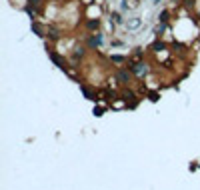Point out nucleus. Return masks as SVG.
I'll return each instance as SVG.
<instances>
[{"mask_svg":"<svg viewBox=\"0 0 200 190\" xmlns=\"http://www.w3.org/2000/svg\"><path fill=\"white\" fill-rule=\"evenodd\" d=\"M122 98L126 100V102H128V100H132V98H134V92H130V90H128V92H122Z\"/></svg>","mask_w":200,"mask_h":190,"instance_id":"423d86ee","label":"nucleus"},{"mask_svg":"<svg viewBox=\"0 0 200 190\" xmlns=\"http://www.w3.org/2000/svg\"><path fill=\"white\" fill-rule=\"evenodd\" d=\"M80 90L84 92V96H86V98H88V100H96V98H94V94H92V92H90L88 88H86V86H80Z\"/></svg>","mask_w":200,"mask_h":190,"instance_id":"39448f33","label":"nucleus"},{"mask_svg":"<svg viewBox=\"0 0 200 190\" xmlns=\"http://www.w3.org/2000/svg\"><path fill=\"white\" fill-rule=\"evenodd\" d=\"M116 80H118V82H122V84H126L128 80H130V74L124 72V70H118V72H116Z\"/></svg>","mask_w":200,"mask_h":190,"instance_id":"7ed1b4c3","label":"nucleus"},{"mask_svg":"<svg viewBox=\"0 0 200 190\" xmlns=\"http://www.w3.org/2000/svg\"><path fill=\"white\" fill-rule=\"evenodd\" d=\"M160 20H162V22H166V20H168V12H166V10L160 14Z\"/></svg>","mask_w":200,"mask_h":190,"instance_id":"ddd939ff","label":"nucleus"},{"mask_svg":"<svg viewBox=\"0 0 200 190\" xmlns=\"http://www.w3.org/2000/svg\"><path fill=\"white\" fill-rule=\"evenodd\" d=\"M88 44L92 46V48L100 46V44H102V36H100V34H98V36H92V38H90V40H88Z\"/></svg>","mask_w":200,"mask_h":190,"instance_id":"20e7f679","label":"nucleus"},{"mask_svg":"<svg viewBox=\"0 0 200 190\" xmlns=\"http://www.w3.org/2000/svg\"><path fill=\"white\" fill-rule=\"evenodd\" d=\"M82 54H84L82 48H76V52H74V60H78V56H82Z\"/></svg>","mask_w":200,"mask_h":190,"instance_id":"9b49d317","label":"nucleus"},{"mask_svg":"<svg viewBox=\"0 0 200 190\" xmlns=\"http://www.w3.org/2000/svg\"><path fill=\"white\" fill-rule=\"evenodd\" d=\"M130 70L134 74H138V76H144L146 74V64H142V62H136V64H132Z\"/></svg>","mask_w":200,"mask_h":190,"instance_id":"f257e3e1","label":"nucleus"},{"mask_svg":"<svg viewBox=\"0 0 200 190\" xmlns=\"http://www.w3.org/2000/svg\"><path fill=\"white\" fill-rule=\"evenodd\" d=\"M48 56H50V58H52V60H54V64H56V66H58V68H62V70H64V62H62V58H60V56H58V54H56V52H54V50H48Z\"/></svg>","mask_w":200,"mask_h":190,"instance_id":"f03ea898","label":"nucleus"},{"mask_svg":"<svg viewBox=\"0 0 200 190\" xmlns=\"http://www.w3.org/2000/svg\"><path fill=\"white\" fill-rule=\"evenodd\" d=\"M150 100H158V94H156V92H150Z\"/></svg>","mask_w":200,"mask_h":190,"instance_id":"dca6fc26","label":"nucleus"},{"mask_svg":"<svg viewBox=\"0 0 200 190\" xmlns=\"http://www.w3.org/2000/svg\"><path fill=\"white\" fill-rule=\"evenodd\" d=\"M98 24H100V22H98V18H96V20H88V28H90V30L98 28Z\"/></svg>","mask_w":200,"mask_h":190,"instance_id":"0eeeda50","label":"nucleus"},{"mask_svg":"<svg viewBox=\"0 0 200 190\" xmlns=\"http://www.w3.org/2000/svg\"><path fill=\"white\" fill-rule=\"evenodd\" d=\"M112 62H118V64H120V62H124V56H112Z\"/></svg>","mask_w":200,"mask_h":190,"instance_id":"f8f14e48","label":"nucleus"},{"mask_svg":"<svg viewBox=\"0 0 200 190\" xmlns=\"http://www.w3.org/2000/svg\"><path fill=\"white\" fill-rule=\"evenodd\" d=\"M152 50H164V44H162V42H154V44H152Z\"/></svg>","mask_w":200,"mask_h":190,"instance_id":"9d476101","label":"nucleus"},{"mask_svg":"<svg viewBox=\"0 0 200 190\" xmlns=\"http://www.w3.org/2000/svg\"><path fill=\"white\" fill-rule=\"evenodd\" d=\"M102 112H104L102 108H94V114H96V116H102Z\"/></svg>","mask_w":200,"mask_h":190,"instance_id":"2eb2a0df","label":"nucleus"},{"mask_svg":"<svg viewBox=\"0 0 200 190\" xmlns=\"http://www.w3.org/2000/svg\"><path fill=\"white\" fill-rule=\"evenodd\" d=\"M40 2H42V0H30V4H34V6H38Z\"/></svg>","mask_w":200,"mask_h":190,"instance_id":"f3484780","label":"nucleus"},{"mask_svg":"<svg viewBox=\"0 0 200 190\" xmlns=\"http://www.w3.org/2000/svg\"><path fill=\"white\" fill-rule=\"evenodd\" d=\"M112 18H114V22H122V18H120V14H118V12L112 14Z\"/></svg>","mask_w":200,"mask_h":190,"instance_id":"4468645a","label":"nucleus"},{"mask_svg":"<svg viewBox=\"0 0 200 190\" xmlns=\"http://www.w3.org/2000/svg\"><path fill=\"white\" fill-rule=\"evenodd\" d=\"M138 26H140V20H138V18H134V20L128 22V28H138Z\"/></svg>","mask_w":200,"mask_h":190,"instance_id":"6e6552de","label":"nucleus"},{"mask_svg":"<svg viewBox=\"0 0 200 190\" xmlns=\"http://www.w3.org/2000/svg\"><path fill=\"white\" fill-rule=\"evenodd\" d=\"M32 30H34L38 36H44V34H42V28H40V24H36V22H34V24H32Z\"/></svg>","mask_w":200,"mask_h":190,"instance_id":"1a4fd4ad","label":"nucleus"}]
</instances>
